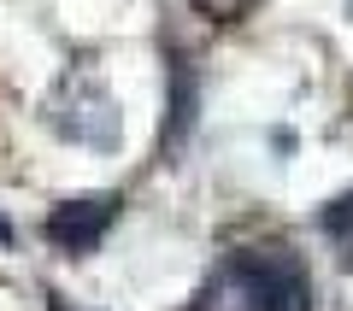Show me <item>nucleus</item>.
<instances>
[{
  "instance_id": "obj_5",
  "label": "nucleus",
  "mask_w": 353,
  "mask_h": 311,
  "mask_svg": "<svg viewBox=\"0 0 353 311\" xmlns=\"http://www.w3.org/2000/svg\"><path fill=\"white\" fill-rule=\"evenodd\" d=\"M171 83H176V94H171V141H176L183 129L194 124V76H189V65H183V59L171 65Z\"/></svg>"
},
{
  "instance_id": "obj_3",
  "label": "nucleus",
  "mask_w": 353,
  "mask_h": 311,
  "mask_svg": "<svg viewBox=\"0 0 353 311\" xmlns=\"http://www.w3.org/2000/svg\"><path fill=\"white\" fill-rule=\"evenodd\" d=\"M71 112L77 118H59V129L71 141H88V147H112V141H118V112H112V100H106L94 83H77L71 88Z\"/></svg>"
},
{
  "instance_id": "obj_1",
  "label": "nucleus",
  "mask_w": 353,
  "mask_h": 311,
  "mask_svg": "<svg viewBox=\"0 0 353 311\" xmlns=\"http://www.w3.org/2000/svg\"><path fill=\"white\" fill-rule=\"evenodd\" d=\"M189 311H312V282L289 247H241L212 264Z\"/></svg>"
},
{
  "instance_id": "obj_6",
  "label": "nucleus",
  "mask_w": 353,
  "mask_h": 311,
  "mask_svg": "<svg viewBox=\"0 0 353 311\" xmlns=\"http://www.w3.org/2000/svg\"><path fill=\"white\" fill-rule=\"evenodd\" d=\"M248 6H253V0H194V12H206V18H224V24H230V18H241Z\"/></svg>"
},
{
  "instance_id": "obj_2",
  "label": "nucleus",
  "mask_w": 353,
  "mask_h": 311,
  "mask_svg": "<svg viewBox=\"0 0 353 311\" xmlns=\"http://www.w3.org/2000/svg\"><path fill=\"white\" fill-rule=\"evenodd\" d=\"M118 217V194H88V200H65L59 212L48 217V241L65 253H94L101 235Z\"/></svg>"
},
{
  "instance_id": "obj_4",
  "label": "nucleus",
  "mask_w": 353,
  "mask_h": 311,
  "mask_svg": "<svg viewBox=\"0 0 353 311\" xmlns=\"http://www.w3.org/2000/svg\"><path fill=\"white\" fill-rule=\"evenodd\" d=\"M318 229H324V235L353 259V188H347V194H336L324 212H318Z\"/></svg>"
}]
</instances>
